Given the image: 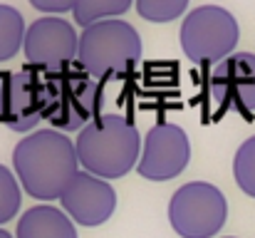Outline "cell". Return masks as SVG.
Here are the masks:
<instances>
[{"mask_svg": "<svg viewBox=\"0 0 255 238\" xmlns=\"http://www.w3.org/2000/svg\"><path fill=\"white\" fill-rule=\"evenodd\" d=\"M228 238H236V236H228Z\"/></svg>", "mask_w": 255, "mask_h": 238, "instance_id": "obj_21", "label": "cell"}, {"mask_svg": "<svg viewBox=\"0 0 255 238\" xmlns=\"http://www.w3.org/2000/svg\"><path fill=\"white\" fill-rule=\"evenodd\" d=\"M22 204V186L5 164H0V226L12 221Z\"/></svg>", "mask_w": 255, "mask_h": 238, "instance_id": "obj_15", "label": "cell"}, {"mask_svg": "<svg viewBox=\"0 0 255 238\" xmlns=\"http://www.w3.org/2000/svg\"><path fill=\"white\" fill-rule=\"evenodd\" d=\"M45 119V79L42 70L37 67H22L10 75L7 87V112H5V127L10 132L25 134L32 132Z\"/></svg>", "mask_w": 255, "mask_h": 238, "instance_id": "obj_11", "label": "cell"}, {"mask_svg": "<svg viewBox=\"0 0 255 238\" xmlns=\"http://www.w3.org/2000/svg\"><path fill=\"white\" fill-rule=\"evenodd\" d=\"M15 238H77V229L62 209L40 204L17 219Z\"/></svg>", "mask_w": 255, "mask_h": 238, "instance_id": "obj_12", "label": "cell"}, {"mask_svg": "<svg viewBox=\"0 0 255 238\" xmlns=\"http://www.w3.org/2000/svg\"><path fill=\"white\" fill-rule=\"evenodd\" d=\"M12 171L37 201H55L65 194L72 179L80 174V159L75 142L65 132L40 129L20 139L12 149Z\"/></svg>", "mask_w": 255, "mask_h": 238, "instance_id": "obj_1", "label": "cell"}, {"mask_svg": "<svg viewBox=\"0 0 255 238\" xmlns=\"http://www.w3.org/2000/svg\"><path fill=\"white\" fill-rule=\"evenodd\" d=\"M134 0H77L75 5V20L77 25H82V30L99 22V20H112V17H122Z\"/></svg>", "mask_w": 255, "mask_h": 238, "instance_id": "obj_14", "label": "cell"}, {"mask_svg": "<svg viewBox=\"0 0 255 238\" xmlns=\"http://www.w3.org/2000/svg\"><path fill=\"white\" fill-rule=\"evenodd\" d=\"M30 5L45 15H62L67 10H75L77 0H30Z\"/></svg>", "mask_w": 255, "mask_h": 238, "instance_id": "obj_18", "label": "cell"}, {"mask_svg": "<svg viewBox=\"0 0 255 238\" xmlns=\"http://www.w3.org/2000/svg\"><path fill=\"white\" fill-rule=\"evenodd\" d=\"M25 20L17 7L0 2V62L12 60L25 45Z\"/></svg>", "mask_w": 255, "mask_h": 238, "instance_id": "obj_13", "label": "cell"}, {"mask_svg": "<svg viewBox=\"0 0 255 238\" xmlns=\"http://www.w3.org/2000/svg\"><path fill=\"white\" fill-rule=\"evenodd\" d=\"M7 87H10V72L0 70V122H5L7 112Z\"/></svg>", "mask_w": 255, "mask_h": 238, "instance_id": "obj_19", "label": "cell"}, {"mask_svg": "<svg viewBox=\"0 0 255 238\" xmlns=\"http://www.w3.org/2000/svg\"><path fill=\"white\" fill-rule=\"evenodd\" d=\"M134 2H136V12L149 22L178 20L188 7V0H134Z\"/></svg>", "mask_w": 255, "mask_h": 238, "instance_id": "obj_17", "label": "cell"}, {"mask_svg": "<svg viewBox=\"0 0 255 238\" xmlns=\"http://www.w3.org/2000/svg\"><path fill=\"white\" fill-rule=\"evenodd\" d=\"M0 238H15V236H10V234H7L5 229H0Z\"/></svg>", "mask_w": 255, "mask_h": 238, "instance_id": "obj_20", "label": "cell"}, {"mask_svg": "<svg viewBox=\"0 0 255 238\" xmlns=\"http://www.w3.org/2000/svg\"><path fill=\"white\" fill-rule=\"evenodd\" d=\"M228 221L223 191L208 181H188L173 191L169 224L181 238H213Z\"/></svg>", "mask_w": 255, "mask_h": 238, "instance_id": "obj_6", "label": "cell"}, {"mask_svg": "<svg viewBox=\"0 0 255 238\" xmlns=\"http://www.w3.org/2000/svg\"><path fill=\"white\" fill-rule=\"evenodd\" d=\"M208 97L218 112L255 114V55L233 52L208 75Z\"/></svg>", "mask_w": 255, "mask_h": 238, "instance_id": "obj_9", "label": "cell"}, {"mask_svg": "<svg viewBox=\"0 0 255 238\" xmlns=\"http://www.w3.org/2000/svg\"><path fill=\"white\" fill-rule=\"evenodd\" d=\"M181 50L193 65H218L233 55L241 27L231 10L221 5H201L183 17Z\"/></svg>", "mask_w": 255, "mask_h": 238, "instance_id": "obj_5", "label": "cell"}, {"mask_svg": "<svg viewBox=\"0 0 255 238\" xmlns=\"http://www.w3.org/2000/svg\"><path fill=\"white\" fill-rule=\"evenodd\" d=\"M25 60L30 67L55 72L77 62L80 55V35L72 22L60 15L37 17L25 32Z\"/></svg>", "mask_w": 255, "mask_h": 238, "instance_id": "obj_7", "label": "cell"}, {"mask_svg": "<svg viewBox=\"0 0 255 238\" xmlns=\"http://www.w3.org/2000/svg\"><path fill=\"white\" fill-rule=\"evenodd\" d=\"M45 122L57 132H82L99 117L102 82L85 72L80 65L45 72Z\"/></svg>", "mask_w": 255, "mask_h": 238, "instance_id": "obj_4", "label": "cell"}, {"mask_svg": "<svg viewBox=\"0 0 255 238\" xmlns=\"http://www.w3.org/2000/svg\"><path fill=\"white\" fill-rule=\"evenodd\" d=\"M141 134L122 114H99L75 139L80 166L99 179H122L141 159Z\"/></svg>", "mask_w": 255, "mask_h": 238, "instance_id": "obj_2", "label": "cell"}, {"mask_svg": "<svg viewBox=\"0 0 255 238\" xmlns=\"http://www.w3.org/2000/svg\"><path fill=\"white\" fill-rule=\"evenodd\" d=\"M233 176L243 194L255 199V137L246 139L233 159Z\"/></svg>", "mask_w": 255, "mask_h": 238, "instance_id": "obj_16", "label": "cell"}, {"mask_svg": "<svg viewBox=\"0 0 255 238\" xmlns=\"http://www.w3.org/2000/svg\"><path fill=\"white\" fill-rule=\"evenodd\" d=\"M141 37L127 20H99L80 35L77 65L94 79L129 77L141 60Z\"/></svg>", "mask_w": 255, "mask_h": 238, "instance_id": "obj_3", "label": "cell"}, {"mask_svg": "<svg viewBox=\"0 0 255 238\" xmlns=\"http://www.w3.org/2000/svg\"><path fill=\"white\" fill-rule=\"evenodd\" d=\"M60 204H62V211L77 226L94 229L112 219L117 209V191L107 179H99L85 169H80V174L72 179V184L60 196Z\"/></svg>", "mask_w": 255, "mask_h": 238, "instance_id": "obj_10", "label": "cell"}, {"mask_svg": "<svg viewBox=\"0 0 255 238\" xmlns=\"http://www.w3.org/2000/svg\"><path fill=\"white\" fill-rule=\"evenodd\" d=\"M188 161H191L188 134L178 124L159 122L144 137L136 171L146 181H171L186 171Z\"/></svg>", "mask_w": 255, "mask_h": 238, "instance_id": "obj_8", "label": "cell"}]
</instances>
